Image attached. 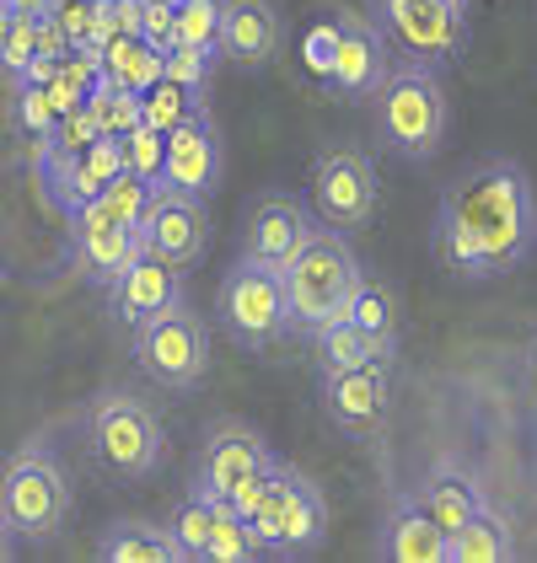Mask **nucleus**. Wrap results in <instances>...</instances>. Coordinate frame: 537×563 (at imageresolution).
<instances>
[{
    "label": "nucleus",
    "instance_id": "nucleus-6",
    "mask_svg": "<svg viewBox=\"0 0 537 563\" xmlns=\"http://www.w3.org/2000/svg\"><path fill=\"white\" fill-rule=\"evenodd\" d=\"M0 516L22 542H54L70 526V477L39 445L0 467Z\"/></svg>",
    "mask_w": 537,
    "mask_h": 563
},
{
    "label": "nucleus",
    "instance_id": "nucleus-28",
    "mask_svg": "<svg viewBox=\"0 0 537 563\" xmlns=\"http://www.w3.org/2000/svg\"><path fill=\"white\" fill-rule=\"evenodd\" d=\"M216 516H221V499H216V494H205V488H188L178 505H173L167 531H173V542L183 548V563L205 559V542H210V526H216Z\"/></svg>",
    "mask_w": 537,
    "mask_h": 563
},
{
    "label": "nucleus",
    "instance_id": "nucleus-9",
    "mask_svg": "<svg viewBox=\"0 0 537 563\" xmlns=\"http://www.w3.org/2000/svg\"><path fill=\"white\" fill-rule=\"evenodd\" d=\"M216 317H221V328L231 333V344H242V349H268L274 339H285L291 322H285L280 268L237 258L226 268L221 290H216Z\"/></svg>",
    "mask_w": 537,
    "mask_h": 563
},
{
    "label": "nucleus",
    "instance_id": "nucleus-37",
    "mask_svg": "<svg viewBox=\"0 0 537 563\" xmlns=\"http://www.w3.org/2000/svg\"><path fill=\"white\" fill-rule=\"evenodd\" d=\"M33 59H39V16H17V22H11V38L0 48V70L17 81Z\"/></svg>",
    "mask_w": 537,
    "mask_h": 563
},
{
    "label": "nucleus",
    "instance_id": "nucleus-15",
    "mask_svg": "<svg viewBox=\"0 0 537 563\" xmlns=\"http://www.w3.org/2000/svg\"><path fill=\"white\" fill-rule=\"evenodd\" d=\"M268 462H274V445H268L264 434L253 430V424H242V419H226V424H216V430L199 440V456H194V488H205V494L226 499L242 477L268 467Z\"/></svg>",
    "mask_w": 537,
    "mask_h": 563
},
{
    "label": "nucleus",
    "instance_id": "nucleus-36",
    "mask_svg": "<svg viewBox=\"0 0 537 563\" xmlns=\"http://www.w3.org/2000/svg\"><path fill=\"white\" fill-rule=\"evenodd\" d=\"M48 140L59 145V156H76V151H87L91 140H102V124H97V113L81 102V108H70V113L54 119V134H48Z\"/></svg>",
    "mask_w": 537,
    "mask_h": 563
},
{
    "label": "nucleus",
    "instance_id": "nucleus-38",
    "mask_svg": "<svg viewBox=\"0 0 537 563\" xmlns=\"http://www.w3.org/2000/svg\"><path fill=\"white\" fill-rule=\"evenodd\" d=\"M54 102H48L44 87H28V81H17V124L28 134H39V140H48L54 134Z\"/></svg>",
    "mask_w": 537,
    "mask_h": 563
},
{
    "label": "nucleus",
    "instance_id": "nucleus-32",
    "mask_svg": "<svg viewBox=\"0 0 537 563\" xmlns=\"http://www.w3.org/2000/svg\"><path fill=\"white\" fill-rule=\"evenodd\" d=\"M87 108L97 113V124H102V134H130L134 124H140V91H124V87H113L108 76L91 87V97H87Z\"/></svg>",
    "mask_w": 537,
    "mask_h": 563
},
{
    "label": "nucleus",
    "instance_id": "nucleus-7",
    "mask_svg": "<svg viewBox=\"0 0 537 563\" xmlns=\"http://www.w3.org/2000/svg\"><path fill=\"white\" fill-rule=\"evenodd\" d=\"M365 16L387 44L403 48V59H419L430 70H447L468 54V11L447 0H371Z\"/></svg>",
    "mask_w": 537,
    "mask_h": 563
},
{
    "label": "nucleus",
    "instance_id": "nucleus-44",
    "mask_svg": "<svg viewBox=\"0 0 537 563\" xmlns=\"http://www.w3.org/2000/svg\"><path fill=\"white\" fill-rule=\"evenodd\" d=\"M533 391H537V344H533Z\"/></svg>",
    "mask_w": 537,
    "mask_h": 563
},
{
    "label": "nucleus",
    "instance_id": "nucleus-23",
    "mask_svg": "<svg viewBox=\"0 0 537 563\" xmlns=\"http://www.w3.org/2000/svg\"><path fill=\"white\" fill-rule=\"evenodd\" d=\"M419 505H425V510H430V520H436V526L451 537L462 520L484 505V488L462 473L457 462H436V467L425 473V483H419Z\"/></svg>",
    "mask_w": 537,
    "mask_h": 563
},
{
    "label": "nucleus",
    "instance_id": "nucleus-5",
    "mask_svg": "<svg viewBox=\"0 0 537 563\" xmlns=\"http://www.w3.org/2000/svg\"><path fill=\"white\" fill-rule=\"evenodd\" d=\"M248 537L259 548V559H307L322 548L328 537V499L307 473L285 467L268 483V494L259 499V510L248 516Z\"/></svg>",
    "mask_w": 537,
    "mask_h": 563
},
{
    "label": "nucleus",
    "instance_id": "nucleus-14",
    "mask_svg": "<svg viewBox=\"0 0 537 563\" xmlns=\"http://www.w3.org/2000/svg\"><path fill=\"white\" fill-rule=\"evenodd\" d=\"M322 413L355 440L382 434L393 413V387L387 365H360V371H322Z\"/></svg>",
    "mask_w": 537,
    "mask_h": 563
},
{
    "label": "nucleus",
    "instance_id": "nucleus-20",
    "mask_svg": "<svg viewBox=\"0 0 537 563\" xmlns=\"http://www.w3.org/2000/svg\"><path fill=\"white\" fill-rule=\"evenodd\" d=\"M382 559L393 563H447V531L430 520L419 494H398L382 520Z\"/></svg>",
    "mask_w": 537,
    "mask_h": 563
},
{
    "label": "nucleus",
    "instance_id": "nucleus-10",
    "mask_svg": "<svg viewBox=\"0 0 537 563\" xmlns=\"http://www.w3.org/2000/svg\"><path fill=\"white\" fill-rule=\"evenodd\" d=\"M376 199H382V177H376V162L360 145H333L313 162V205L322 225L360 231L376 216Z\"/></svg>",
    "mask_w": 537,
    "mask_h": 563
},
{
    "label": "nucleus",
    "instance_id": "nucleus-35",
    "mask_svg": "<svg viewBox=\"0 0 537 563\" xmlns=\"http://www.w3.org/2000/svg\"><path fill=\"white\" fill-rule=\"evenodd\" d=\"M221 59L216 54H205V48H183V44H173L167 48V59H162V76L167 81H178V87H188V91H205V81H210V70H216Z\"/></svg>",
    "mask_w": 537,
    "mask_h": 563
},
{
    "label": "nucleus",
    "instance_id": "nucleus-26",
    "mask_svg": "<svg viewBox=\"0 0 537 563\" xmlns=\"http://www.w3.org/2000/svg\"><path fill=\"white\" fill-rule=\"evenodd\" d=\"M313 349L322 360V371H360V365H393V349L365 339L350 317H333L313 333Z\"/></svg>",
    "mask_w": 537,
    "mask_h": 563
},
{
    "label": "nucleus",
    "instance_id": "nucleus-3",
    "mask_svg": "<svg viewBox=\"0 0 537 563\" xmlns=\"http://www.w3.org/2000/svg\"><path fill=\"white\" fill-rule=\"evenodd\" d=\"M355 274H360V263H355V253H350V242H344V231H333V225H328V231H313V236L302 242V253L280 268L291 333L313 344L317 328L344 311V296H350Z\"/></svg>",
    "mask_w": 537,
    "mask_h": 563
},
{
    "label": "nucleus",
    "instance_id": "nucleus-16",
    "mask_svg": "<svg viewBox=\"0 0 537 563\" xmlns=\"http://www.w3.org/2000/svg\"><path fill=\"white\" fill-rule=\"evenodd\" d=\"M285 48V11L274 0H221V48L216 59L237 70H264Z\"/></svg>",
    "mask_w": 537,
    "mask_h": 563
},
{
    "label": "nucleus",
    "instance_id": "nucleus-4",
    "mask_svg": "<svg viewBox=\"0 0 537 563\" xmlns=\"http://www.w3.org/2000/svg\"><path fill=\"white\" fill-rule=\"evenodd\" d=\"M87 434H91V456L108 467V473L130 477H151L167 456V430L156 419V408L140 397V391H102L87 413Z\"/></svg>",
    "mask_w": 537,
    "mask_h": 563
},
{
    "label": "nucleus",
    "instance_id": "nucleus-24",
    "mask_svg": "<svg viewBox=\"0 0 537 563\" xmlns=\"http://www.w3.org/2000/svg\"><path fill=\"white\" fill-rule=\"evenodd\" d=\"M339 317H350L365 339H376V344L398 349V290L387 285V279H376V274H355V285H350V296H344V311Z\"/></svg>",
    "mask_w": 537,
    "mask_h": 563
},
{
    "label": "nucleus",
    "instance_id": "nucleus-33",
    "mask_svg": "<svg viewBox=\"0 0 537 563\" xmlns=\"http://www.w3.org/2000/svg\"><path fill=\"white\" fill-rule=\"evenodd\" d=\"M205 559H210V563H248V559H259V548H253V537H248V520L231 516L226 505H221V516H216V526H210Z\"/></svg>",
    "mask_w": 537,
    "mask_h": 563
},
{
    "label": "nucleus",
    "instance_id": "nucleus-41",
    "mask_svg": "<svg viewBox=\"0 0 537 563\" xmlns=\"http://www.w3.org/2000/svg\"><path fill=\"white\" fill-rule=\"evenodd\" d=\"M6 5H11L17 16H48V11H54V0H6Z\"/></svg>",
    "mask_w": 537,
    "mask_h": 563
},
{
    "label": "nucleus",
    "instance_id": "nucleus-19",
    "mask_svg": "<svg viewBox=\"0 0 537 563\" xmlns=\"http://www.w3.org/2000/svg\"><path fill=\"white\" fill-rule=\"evenodd\" d=\"M178 301H188L183 268L162 263L156 253H140V258L108 285V311H113L124 328H140L145 317H156V311H167V306H178Z\"/></svg>",
    "mask_w": 537,
    "mask_h": 563
},
{
    "label": "nucleus",
    "instance_id": "nucleus-29",
    "mask_svg": "<svg viewBox=\"0 0 537 563\" xmlns=\"http://www.w3.org/2000/svg\"><path fill=\"white\" fill-rule=\"evenodd\" d=\"M194 113H205V91H188L178 81H167V76H156L151 87L140 91V119L151 124V130H178L183 119H194Z\"/></svg>",
    "mask_w": 537,
    "mask_h": 563
},
{
    "label": "nucleus",
    "instance_id": "nucleus-17",
    "mask_svg": "<svg viewBox=\"0 0 537 563\" xmlns=\"http://www.w3.org/2000/svg\"><path fill=\"white\" fill-rule=\"evenodd\" d=\"M313 216L291 199V194H264L253 199V210L242 216V258L264 263V268H285L302 253V242L313 236Z\"/></svg>",
    "mask_w": 537,
    "mask_h": 563
},
{
    "label": "nucleus",
    "instance_id": "nucleus-34",
    "mask_svg": "<svg viewBox=\"0 0 537 563\" xmlns=\"http://www.w3.org/2000/svg\"><path fill=\"white\" fill-rule=\"evenodd\" d=\"M119 151H124V167H130V173L156 177V173H162V151H167V134L151 130V124L140 119L130 134H119Z\"/></svg>",
    "mask_w": 537,
    "mask_h": 563
},
{
    "label": "nucleus",
    "instance_id": "nucleus-46",
    "mask_svg": "<svg viewBox=\"0 0 537 563\" xmlns=\"http://www.w3.org/2000/svg\"><path fill=\"white\" fill-rule=\"evenodd\" d=\"M173 5H178V0H173Z\"/></svg>",
    "mask_w": 537,
    "mask_h": 563
},
{
    "label": "nucleus",
    "instance_id": "nucleus-25",
    "mask_svg": "<svg viewBox=\"0 0 537 563\" xmlns=\"http://www.w3.org/2000/svg\"><path fill=\"white\" fill-rule=\"evenodd\" d=\"M119 173H124V151H119V140H113V134H102V140H91L87 151L65 156L59 188H65V199H70V210H76V205L97 199V194H102Z\"/></svg>",
    "mask_w": 537,
    "mask_h": 563
},
{
    "label": "nucleus",
    "instance_id": "nucleus-11",
    "mask_svg": "<svg viewBox=\"0 0 537 563\" xmlns=\"http://www.w3.org/2000/svg\"><path fill=\"white\" fill-rule=\"evenodd\" d=\"M140 247L188 274L194 263L205 258V247H210V210H205V199L183 194V188H156L151 210L140 220Z\"/></svg>",
    "mask_w": 537,
    "mask_h": 563
},
{
    "label": "nucleus",
    "instance_id": "nucleus-39",
    "mask_svg": "<svg viewBox=\"0 0 537 563\" xmlns=\"http://www.w3.org/2000/svg\"><path fill=\"white\" fill-rule=\"evenodd\" d=\"M339 16L344 11H322L307 33V70L317 81H328V65H333V48H339Z\"/></svg>",
    "mask_w": 537,
    "mask_h": 563
},
{
    "label": "nucleus",
    "instance_id": "nucleus-18",
    "mask_svg": "<svg viewBox=\"0 0 537 563\" xmlns=\"http://www.w3.org/2000/svg\"><path fill=\"white\" fill-rule=\"evenodd\" d=\"M140 253H145V247H140V231H134V225L113 220L97 199L76 205V268L87 274L91 285L108 290Z\"/></svg>",
    "mask_w": 537,
    "mask_h": 563
},
{
    "label": "nucleus",
    "instance_id": "nucleus-1",
    "mask_svg": "<svg viewBox=\"0 0 537 563\" xmlns=\"http://www.w3.org/2000/svg\"><path fill=\"white\" fill-rule=\"evenodd\" d=\"M537 242V194L533 177L516 162L494 156L479 162L441 194L436 210V231L430 247L436 263L457 274V279H500L511 268H522V258Z\"/></svg>",
    "mask_w": 537,
    "mask_h": 563
},
{
    "label": "nucleus",
    "instance_id": "nucleus-8",
    "mask_svg": "<svg viewBox=\"0 0 537 563\" xmlns=\"http://www.w3.org/2000/svg\"><path fill=\"white\" fill-rule=\"evenodd\" d=\"M134 365L162 387H199L210 371V328L188 301L167 306L134 328Z\"/></svg>",
    "mask_w": 537,
    "mask_h": 563
},
{
    "label": "nucleus",
    "instance_id": "nucleus-45",
    "mask_svg": "<svg viewBox=\"0 0 537 563\" xmlns=\"http://www.w3.org/2000/svg\"><path fill=\"white\" fill-rule=\"evenodd\" d=\"M447 5H457V11H468V5H473V0H447Z\"/></svg>",
    "mask_w": 537,
    "mask_h": 563
},
{
    "label": "nucleus",
    "instance_id": "nucleus-2",
    "mask_svg": "<svg viewBox=\"0 0 537 563\" xmlns=\"http://www.w3.org/2000/svg\"><path fill=\"white\" fill-rule=\"evenodd\" d=\"M371 102H376V134H382V145L393 156L430 162L447 145L451 102H447L441 70H430L419 59H393L387 81H382V91Z\"/></svg>",
    "mask_w": 537,
    "mask_h": 563
},
{
    "label": "nucleus",
    "instance_id": "nucleus-30",
    "mask_svg": "<svg viewBox=\"0 0 537 563\" xmlns=\"http://www.w3.org/2000/svg\"><path fill=\"white\" fill-rule=\"evenodd\" d=\"M156 188H162L156 177H140V173H130V167H124V173H119L108 188H102V194H97V205H102L113 220H124V225H134V231H140V220H145V210H151Z\"/></svg>",
    "mask_w": 537,
    "mask_h": 563
},
{
    "label": "nucleus",
    "instance_id": "nucleus-22",
    "mask_svg": "<svg viewBox=\"0 0 537 563\" xmlns=\"http://www.w3.org/2000/svg\"><path fill=\"white\" fill-rule=\"evenodd\" d=\"M511 559H516V531L490 505H479L447 537V563H511Z\"/></svg>",
    "mask_w": 537,
    "mask_h": 563
},
{
    "label": "nucleus",
    "instance_id": "nucleus-13",
    "mask_svg": "<svg viewBox=\"0 0 537 563\" xmlns=\"http://www.w3.org/2000/svg\"><path fill=\"white\" fill-rule=\"evenodd\" d=\"M221 167H226V151H221L216 119H210V113H194V119H183L178 130H167V151H162L156 183L210 199V194L221 188Z\"/></svg>",
    "mask_w": 537,
    "mask_h": 563
},
{
    "label": "nucleus",
    "instance_id": "nucleus-43",
    "mask_svg": "<svg viewBox=\"0 0 537 563\" xmlns=\"http://www.w3.org/2000/svg\"><path fill=\"white\" fill-rule=\"evenodd\" d=\"M11 22H17V11L0 0V48H6V38H11Z\"/></svg>",
    "mask_w": 537,
    "mask_h": 563
},
{
    "label": "nucleus",
    "instance_id": "nucleus-27",
    "mask_svg": "<svg viewBox=\"0 0 537 563\" xmlns=\"http://www.w3.org/2000/svg\"><path fill=\"white\" fill-rule=\"evenodd\" d=\"M162 59H167V48L151 44L145 33H119V38H108V48H102V76L124 91H145L162 76Z\"/></svg>",
    "mask_w": 537,
    "mask_h": 563
},
{
    "label": "nucleus",
    "instance_id": "nucleus-21",
    "mask_svg": "<svg viewBox=\"0 0 537 563\" xmlns=\"http://www.w3.org/2000/svg\"><path fill=\"white\" fill-rule=\"evenodd\" d=\"M97 559L102 563H183V548L173 542V531H167L162 520L124 516L102 531Z\"/></svg>",
    "mask_w": 537,
    "mask_h": 563
},
{
    "label": "nucleus",
    "instance_id": "nucleus-31",
    "mask_svg": "<svg viewBox=\"0 0 537 563\" xmlns=\"http://www.w3.org/2000/svg\"><path fill=\"white\" fill-rule=\"evenodd\" d=\"M173 44L216 54V48H221V0H178Z\"/></svg>",
    "mask_w": 537,
    "mask_h": 563
},
{
    "label": "nucleus",
    "instance_id": "nucleus-12",
    "mask_svg": "<svg viewBox=\"0 0 537 563\" xmlns=\"http://www.w3.org/2000/svg\"><path fill=\"white\" fill-rule=\"evenodd\" d=\"M387 70H393V44L382 38V27L371 16L344 11L339 16V48H333V65H328L322 87L339 102H371L387 81Z\"/></svg>",
    "mask_w": 537,
    "mask_h": 563
},
{
    "label": "nucleus",
    "instance_id": "nucleus-42",
    "mask_svg": "<svg viewBox=\"0 0 537 563\" xmlns=\"http://www.w3.org/2000/svg\"><path fill=\"white\" fill-rule=\"evenodd\" d=\"M11 553H17V531H11V526H6V516H0V563L11 559Z\"/></svg>",
    "mask_w": 537,
    "mask_h": 563
},
{
    "label": "nucleus",
    "instance_id": "nucleus-40",
    "mask_svg": "<svg viewBox=\"0 0 537 563\" xmlns=\"http://www.w3.org/2000/svg\"><path fill=\"white\" fill-rule=\"evenodd\" d=\"M70 54V38H65V27H59V16L48 11V16H39V59H65Z\"/></svg>",
    "mask_w": 537,
    "mask_h": 563
}]
</instances>
